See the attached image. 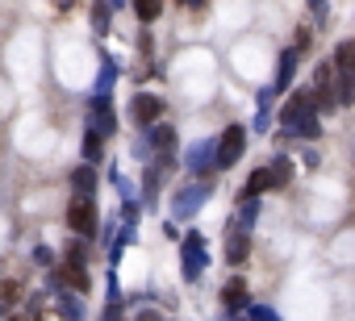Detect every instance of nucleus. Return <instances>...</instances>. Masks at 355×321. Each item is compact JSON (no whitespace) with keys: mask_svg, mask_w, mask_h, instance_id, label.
Listing matches in <instances>:
<instances>
[{"mask_svg":"<svg viewBox=\"0 0 355 321\" xmlns=\"http://www.w3.org/2000/svg\"><path fill=\"white\" fill-rule=\"evenodd\" d=\"M130 113H134V121H138V125H150V121H159V113H163V100H159V96H134Z\"/></svg>","mask_w":355,"mask_h":321,"instance_id":"nucleus-3","label":"nucleus"},{"mask_svg":"<svg viewBox=\"0 0 355 321\" xmlns=\"http://www.w3.org/2000/svg\"><path fill=\"white\" fill-rule=\"evenodd\" d=\"M159 13H163V0H134V17H138V21L150 26Z\"/></svg>","mask_w":355,"mask_h":321,"instance_id":"nucleus-10","label":"nucleus"},{"mask_svg":"<svg viewBox=\"0 0 355 321\" xmlns=\"http://www.w3.org/2000/svg\"><path fill=\"white\" fill-rule=\"evenodd\" d=\"M226 259H230V263H243V259H247V238H243V234H230V242H226Z\"/></svg>","mask_w":355,"mask_h":321,"instance_id":"nucleus-11","label":"nucleus"},{"mask_svg":"<svg viewBox=\"0 0 355 321\" xmlns=\"http://www.w3.org/2000/svg\"><path fill=\"white\" fill-rule=\"evenodd\" d=\"M334 71L355 75V42H343V46L334 51Z\"/></svg>","mask_w":355,"mask_h":321,"instance_id":"nucleus-7","label":"nucleus"},{"mask_svg":"<svg viewBox=\"0 0 355 321\" xmlns=\"http://www.w3.org/2000/svg\"><path fill=\"white\" fill-rule=\"evenodd\" d=\"M184 5H193V9H201V5H205V0H184Z\"/></svg>","mask_w":355,"mask_h":321,"instance_id":"nucleus-18","label":"nucleus"},{"mask_svg":"<svg viewBox=\"0 0 355 321\" xmlns=\"http://www.w3.org/2000/svg\"><path fill=\"white\" fill-rule=\"evenodd\" d=\"M138 321H159V317H155V313H142V317H138Z\"/></svg>","mask_w":355,"mask_h":321,"instance_id":"nucleus-17","label":"nucleus"},{"mask_svg":"<svg viewBox=\"0 0 355 321\" xmlns=\"http://www.w3.org/2000/svg\"><path fill=\"white\" fill-rule=\"evenodd\" d=\"M0 292H5V300H17V296H21V284H5Z\"/></svg>","mask_w":355,"mask_h":321,"instance_id":"nucleus-15","label":"nucleus"},{"mask_svg":"<svg viewBox=\"0 0 355 321\" xmlns=\"http://www.w3.org/2000/svg\"><path fill=\"white\" fill-rule=\"evenodd\" d=\"M71 184H76V196H92V188H96V172H92V163H84V167H76V176H71Z\"/></svg>","mask_w":355,"mask_h":321,"instance_id":"nucleus-5","label":"nucleus"},{"mask_svg":"<svg viewBox=\"0 0 355 321\" xmlns=\"http://www.w3.org/2000/svg\"><path fill=\"white\" fill-rule=\"evenodd\" d=\"M309 38H313L309 30H297V51H309Z\"/></svg>","mask_w":355,"mask_h":321,"instance_id":"nucleus-16","label":"nucleus"},{"mask_svg":"<svg viewBox=\"0 0 355 321\" xmlns=\"http://www.w3.org/2000/svg\"><path fill=\"white\" fill-rule=\"evenodd\" d=\"M272 184H276V176H272L268 167H255V172H251V184H247V196H259V192H268Z\"/></svg>","mask_w":355,"mask_h":321,"instance_id":"nucleus-8","label":"nucleus"},{"mask_svg":"<svg viewBox=\"0 0 355 321\" xmlns=\"http://www.w3.org/2000/svg\"><path fill=\"white\" fill-rule=\"evenodd\" d=\"M59 275H63V279H67L76 292H88V288H92V279H88V267H84V263H76V259H67V263L59 267Z\"/></svg>","mask_w":355,"mask_h":321,"instance_id":"nucleus-4","label":"nucleus"},{"mask_svg":"<svg viewBox=\"0 0 355 321\" xmlns=\"http://www.w3.org/2000/svg\"><path fill=\"white\" fill-rule=\"evenodd\" d=\"M243 150H247V129L230 125L222 134V146H218V167H234V158H243Z\"/></svg>","mask_w":355,"mask_h":321,"instance_id":"nucleus-2","label":"nucleus"},{"mask_svg":"<svg viewBox=\"0 0 355 321\" xmlns=\"http://www.w3.org/2000/svg\"><path fill=\"white\" fill-rule=\"evenodd\" d=\"M67 230H76L80 238L96 234V205H92V196H76L67 205Z\"/></svg>","mask_w":355,"mask_h":321,"instance_id":"nucleus-1","label":"nucleus"},{"mask_svg":"<svg viewBox=\"0 0 355 321\" xmlns=\"http://www.w3.org/2000/svg\"><path fill=\"white\" fill-rule=\"evenodd\" d=\"M155 146H167V150H171V146H175V129H171V125H159V129H155Z\"/></svg>","mask_w":355,"mask_h":321,"instance_id":"nucleus-12","label":"nucleus"},{"mask_svg":"<svg viewBox=\"0 0 355 321\" xmlns=\"http://www.w3.org/2000/svg\"><path fill=\"white\" fill-rule=\"evenodd\" d=\"M222 304H226V309H243V304H247V284H243V279H230V284L222 288Z\"/></svg>","mask_w":355,"mask_h":321,"instance_id":"nucleus-6","label":"nucleus"},{"mask_svg":"<svg viewBox=\"0 0 355 321\" xmlns=\"http://www.w3.org/2000/svg\"><path fill=\"white\" fill-rule=\"evenodd\" d=\"M92 21H96V30H105V26H109V9H105V5H96V13H92Z\"/></svg>","mask_w":355,"mask_h":321,"instance_id":"nucleus-14","label":"nucleus"},{"mask_svg":"<svg viewBox=\"0 0 355 321\" xmlns=\"http://www.w3.org/2000/svg\"><path fill=\"white\" fill-rule=\"evenodd\" d=\"M101 154H105L101 129H88V134H84V158H88V163H101Z\"/></svg>","mask_w":355,"mask_h":321,"instance_id":"nucleus-9","label":"nucleus"},{"mask_svg":"<svg viewBox=\"0 0 355 321\" xmlns=\"http://www.w3.org/2000/svg\"><path fill=\"white\" fill-rule=\"evenodd\" d=\"M288 80H293V55H284V59H280V75H276V84L284 88Z\"/></svg>","mask_w":355,"mask_h":321,"instance_id":"nucleus-13","label":"nucleus"}]
</instances>
